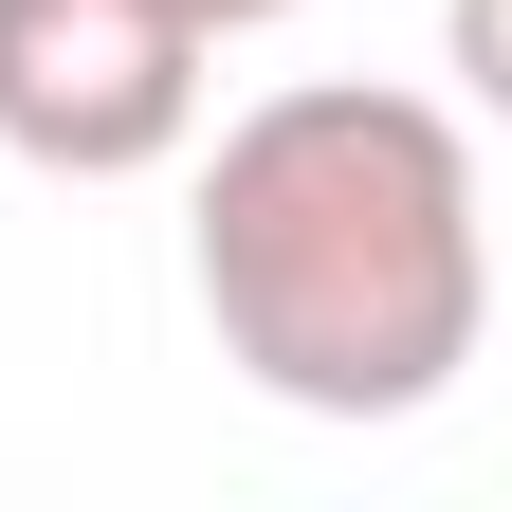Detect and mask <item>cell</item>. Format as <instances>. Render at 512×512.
<instances>
[{
  "instance_id": "obj_1",
  "label": "cell",
  "mask_w": 512,
  "mask_h": 512,
  "mask_svg": "<svg viewBox=\"0 0 512 512\" xmlns=\"http://www.w3.org/2000/svg\"><path fill=\"white\" fill-rule=\"evenodd\" d=\"M202 330L293 421H421L494 330V183L476 128L384 74L256 92L202 165Z\"/></svg>"
},
{
  "instance_id": "obj_2",
  "label": "cell",
  "mask_w": 512,
  "mask_h": 512,
  "mask_svg": "<svg viewBox=\"0 0 512 512\" xmlns=\"http://www.w3.org/2000/svg\"><path fill=\"white\" fill-rule=\"evenodd\" d=\"M0 147L55 183H147L202 147V37L165 0H0Z\"/></svg>"
},
{
  "instance_id": "obj_3",
  "label": "cell",
  "mask_w": 512,
  "mask_h": 512,
  "mask_svg": "<svg viewBox=\"0 0 512 512\" xmlns=\"http://www.w3.org/2000/svg\"><path fill=\"white\" fill-rule=\"evenodd\" d=\"M165 19H183V37L220 55V37H256V19H293V0H165Z\"/></svg>"
}]
</instances>
